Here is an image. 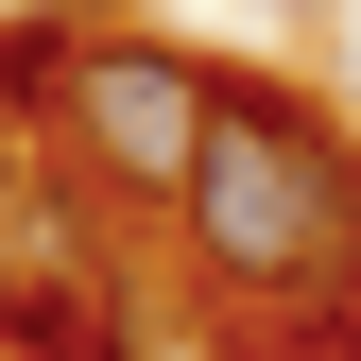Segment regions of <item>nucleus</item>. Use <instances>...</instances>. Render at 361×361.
Instances as JSON below:
<instances>
[{
  "label": "nucleus",
  "instance_id": "obj_1",
  "mask_svg": "<svg viewBox=\"0 0 361 361\" xmlns=\"http://www.w3.org/2000/svg\"><path fill=\"white\" fill-rule=\"evenodd\" d=\"M172 224H190L207 293H241V310L361 293V155L293 104V86H224V121H207L190 190H172Z\"/></svg>",
  "mask_w": 361,
  "mask_h": 361
},
{
  "label": "nucleus",
  "instance_id": "obj_2",
  "mask_svg": "<svg viewBox=\"0 0 361 361\" xmlns=\"http://www.w3.org/2000/svg\"><path fill=\"white\" fill-rule=\"evenodd\" d=\"M52 121H69V172L86 190H190V155H207V121H224V86L172 52V35H104V52H69L52 86Z\"/></svg>",
  "mask_w": 361,
  "mask_h": 361
},
{
  "label": "nucleus",
  "instance_id": "obj_3",
  "mask_svg": "<svg viewBox=\"0 0 361 361\" xmlns=\"http://www.w3.org/2000/svg\"><path fill=\"white\" fill-rule=\"evenodd\" d=\"M52 18H104V0H52Z\"/></svg>",
  "mask_w": 361,
  "mask_h": 361
},
{
  "label": "nucleus",
  "instance_id": "obj_4",
  "mask_svg": "<svg viewBox=\"0 0 361 361\" xmlns=\"http://www.w3.org/2000/svg\"><path fill=\"white\" fill-rule=\"evenodd\" d=\"M0 190H18V138H0Z\"/></svg>",
  "mask_w": 361,
  "mask_h": 361
},
{
  "label": "nucleus",
  "instance_id": "obj_5",
  "mask_svg": "<svg viewBox=\"0 0 361 361\" xmlns=\"http://www.w3.org/2000/svg\"><path fill=\"white\" fill-rule=\"evenodd\" d=\"M293 18H310V0H293Z\"/></svg>",
  "mask_w": 361,
  "mask_h": 361
}]
</instances>
